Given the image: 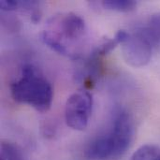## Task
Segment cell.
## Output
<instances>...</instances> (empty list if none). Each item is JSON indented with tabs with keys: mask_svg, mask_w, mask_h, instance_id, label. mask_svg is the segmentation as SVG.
<instances>
[{
	"mask_svg": "<svg viewBox=\"0 0 160 160\" xmlns=\"http://www.w3.org/2000/svg\"><path fill=\"white\" fill-rule=\"evenodd\" d=\"M88 38L84 20L73 12H60L52 15L46 22L41 39L55 52L70 59L82 56Z\"/></svg>",
	"mask_w": 160,
	"mask_h": 160,
	"instance_id": "obj_1",
	"label": "cell"
},
{
	"mask_svg": "<svg viewBox=\"0 0 160 160\" xmlns=\"http://www.w3.org/2000/svg\"><path fill=\"white\" fill-rule=\"evenodd\" d=\"M135 134L132 115L124 108H116L109 127L86 147L85 157L91 160H113L124 156Z\"/></svg>",
	"mask_w": 160,
	"mask_h": 160,
	"instance_id": "obj_2",
	"label": "cell"
},
{
	"mask_svg": "<svg viewBox=\"0 0 160 160\" xmlns=\"http://www.w3.org/2000/svg\"><path fill=\"white\" fill-rule=\"evenodd\" d=\"M10 94L16 102L41 112L51 108L53 98L51 82L31 64H26L21 68L19 77L10 84Z\"/></svg>",
	"mask_w": 160,
	"mask_h": 160,
	"instance_id": "obj_3",
	"label": "cell"
},
{
	"mask_svg": "<svg viewBox=\"0 0 160 160\" xmlns=\"http://www.w3.org/2000/svg\"><path fill=\"white\" fill-rule=\"evenodd\" d=\"M93 96L85 89L73 93L65 106V120L67 125L75 130L86 128L93 111Z\"/></svg>",
	"mask_w": 160,
	"mask_h": 160,
	"instance_id": "obj_4",
	"label": "cell"
},
{
	"mask_svg": "<svg viewBox=\"0 0 160 160\" xmlns=\"http://www.w3.org/2000/svg\"><path fill=\"white\" fill-rule=\"evenodd\" d=\"M121 45L125 60L132 67H144L152 59L154 49L134 29L132 32L128 31Z\"/></svg>",
	"mask_w": 160,
	"mask_h": 160,
	"instance_id": "obj_5",
	"label": "cell"
},
{
	"mask_svg": "<svg viewBox=\"0 0 160 160\" xmlns=\"http://www.w3.org/2000/svg\"><path fill=\"white\" fill-rule=\"evenodd\" d=\"M154 49L160 51V12L147 17L134 28Z\"/></svg>",
	"mask_w": 160,
	"mask_h": 160,
	"instance_id": "obj_6",
	"label": "cell"
},
{
	"mask_svg": "<svg viewBox=\"0 0 160 160\" xmlns=\"http://www.w3.org/2000/svg\"><path fill=\"white\" fill-rule=\"evenodd\" d=\"M130 160H160V146L146 144L140 147Z\"/></svg>",
	"mask_w": 160,
	"mask_h": 160,
	"instance_id": "obj_7",
	"label": "cell"
},
{
	"mask_svg": "<svg viewBox=\"0 0 160 160\" xmlns=\"http://www.w3.org/2000/svg\"><path fill=\"white\" fill-rule=\"evenodd\" d=\"M101 5L104 8L118 12H128L136 8L137 2L133 0H106Z\"/></svg>",
	"mask_w": 160,
	"mask_h": 160,
	"instance_id": "obj_8",
	"label": "cell"
},
{
	"mask_svg": "<svg viewBox=\"0 0 160 160\" xmlns=\"http://www.w3.org/2000/svg\"><path fill=\"white\" fill-rule=\"evenodd\" d=\"M1 160H24L20 150L11 143L3 142L1 145Z\"/></svg>",
	"mask_w": 160,
	"mask_h": 160,
	"instance_id": "obj_9",
	"label": "cell"
}]
</instances>
